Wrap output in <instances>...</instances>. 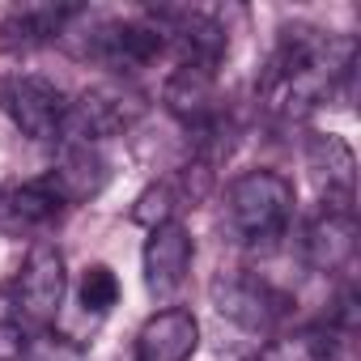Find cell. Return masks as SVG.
<instances>
[{
    "label": "cell",
    "mask_w": 361,
    "mask_h": 361,
    "mask_svg": "<svg viewBox=\"0 0 361 361\" xmlns=\"http://www.w3.org/2000/svg\"><path fill=\"white\" fill-rule=\"evenodd\" d=\"M183 204H188V192L178 188V183H153V188H145V192L136 196L132 221L145 226V230H157V226L174 221V213L183 209Z\"/></svg>",
    "instance_id": "18"
},
{
    "label": "cell",
    "mask_w": 361,
    "mask_h": 361,
    "mask_svg": "<svg viewBox=\"0 0 361 361\" xmlns=\"http://www.w3.org/2000/svg\"><path fill=\"white\" fill-rule=\"evenodd\" d=\"M106 178H111V170H106V157L98 149H90V145H64L60 157H56V166L39 178V188L51 192L60 204H85V200H94L106 188Z\"/></svg>",
    "instance_id": "11"
},
{
    "label": "cell",
    "mask_w": 361,
    "mask_h": 361,
    "mask_svg": "<svg viewBox=\"0 0 361 361\" xmlns=\"http://www.w3.org/2000/svg\"><path fill=\"white\" fill-rule=\"evenodd\" d=\"M145 115V98L132 85H90L77 98H68L64 123H60V145H90L98 149L102 140L128 132Z\"/></svg>",
    "instance_id": "3"
},
{
    "label": "cell",
    "mask_w": 361,
    "mask_h": 361,
    "mask_svg": "<svg viewBox=\"0 0 361 361\" xmlns=\"http://www.w3.org/2000/svg\"><path fill=\"white\" fill-rule=\"evenodd\" d=\"M192 255H196V243H192V234H188L183 221H166V226L149 230V243L140 251L145 289L157 302H170L178 289H183L188 272H192Z\"/></svg>",
    "instance_id": "9"
},
{
    "label": "cell",
    "mask_w": 361,
    "mask_h": 361,
    "mask_svg": "<svg viewBox=\"0 0 361 361\" xmlns=\"http://www.w3.org/2000/svg\"><path fill=\"white\" fill-rule=\"evenodd\" d=\"M293 204H298V192L281 170H247L226 192L230 226L251 247L276 243L293 221Z\"/></svg>",
    "instance_id": "2"
},
{
    "label": "cell",
    "mask_w": 361,
    "mask_h": 361,
    "mask_svg": "<svg viewBox=\"0 0 361 361\" xmlns=\"http://www.w3.org/2000/svg\"><path fill=\"white\" fill-rule=\"evenodd\" d=\"M26 348V314L18 306L13 285L0 289V361H18V353Z\"/></svg>",
    "instance_id": "20"
},
{
    "label": "cell",
    "mask_w": 361,
    "mask_h": 361,
    "mask_svg": "<svg viewBox=\"0 0 361 361\" xmlns=\"http://www.w3.org/2000/svg\"><path fill=\"white\" fill-rule=\"evenodd\" d=\"M60 200L39 183L26 188H0V230L5 234H39L60 217Z\"/></svg>",
    "instance_id": "16"
},
{
    "label": "cell",
    "mask_w": 361,
    "mask_h": 361,
    "mask_svg": "<svg viewBox=\"0 0 361 361\" xmlns=\"http://www.w3.org/2000/svg\"><path fill=\"white\" fill-rule=\"evenodd\" d=\"M161 51H166V39L149 13L145 18H102L85 35V56H94L98 64L115 73H136L153 64Z\"/></svg>",
    "instance_id": "5"
},
{
    "label": "cell",
    "mask_w": 361,
    "mask_h": 361,
    "mask_svg": "<svg viewBox=\"0 0 361 361\" xmlns=\"http://www.w3.org/2000/svg\"><path fill=\"white\" fill-rule=\"evenodd\" d=\"M161 106L188 128L204 123L209 115H217V73L200 64H178L161 85Z\"/></svg>",
    "instance_id": "14"
},
{
    "label": "cell",
    "mask_w": 361,
    "mask_h": 361,
    "mask_svg": "<svg viewBox=\"0 0 361 361\" xmlns=\"http://www.w3.org/2000/svg\"><path fill=\"white\" fill-rule=\"evenodd\" d=\"M13 293H18V306H22L26 323H35V327L56 323V314L64 306V293H68L64 251L56 243H47V238L30 243V251L22 259V272L13 281Z\"/></svg>",
    "instance_id": "6"
},
{
    "label": "cell",
    "mask_w": 361,
    "mask_h": 361,
    "mask_svg": "<svg viewBox=\"0 0 361 361\" xmlns=\"http://www.w3.org/2000/svg\"><path fill=\"white\" fill-rule=\"evenodd\" d=\"M77 18H85L81 5H22L9 9V18L0 22V39L5 47H43L64 39Z\"/></svg>",
    "instance_id": "15"
},
{
    "label": "cell",
    "mask_w": 361,
    "mask_h": 361,
    "mask_svg": "<svg viewBox=\"0 0 361 361\" xmlns=\"http://www.w3.org/2000/svg\"><path fill=\"white\" fill-rule=\"evenodd\" d=\"M213 302H217L221 319H230L234 327L255 331V336H272L289 314V298L276 285H268L264 276H247V272L213 281Z\"/></svg>",
    "instance_id": "7"
},
{
    "label": "cell",
    "mask_w": 361,
    "mask_h": 361,
    "mask_svg": "<svg viewBox=\"0 0 361 361\" xmlns=\"http://www.w3.org/2000/svg\"><path fill=\"white\" fill-rule=\"evenodd\" d=\"M77 302L85 314H111L119 306V276L111 264H90L77 281Z\"/></svg>",
    "instance_id": "19"
},
{
    "label": "cell",
    "mask_w": 361,
    "mask_h": 361,
    "mask_svg": "<svg viewBox=\"0 0 361 361\" xmlns=\"http://www.w3.org/2000/svg\"><path fill=\"white\" fill-rule=\"evenodd\" d=\"M353 60H357V47L348 35L289 26V30H281V43L268 60L259 98L268 111H276L285 119H302L336 94V85L353 73Z\"/></svg>",
    "instance_id": "1"
},
{
    "label": "cell",
    "mask_w": 361,
    "mask_h": 361,
    "mask_svg": "<svg viewBox=\"0 0 361 361\" xmlns=\"http://www.w3.org/2000/svg\"><path fill=\"white\" fill-rule=\"evenodd\" d=\"M0 111L30 140H60L68 94L39 73H5L0 77Z\"/></svg>",
    "instance_id": "4"
},
{
    "label": "cell",
    "mask_w": 361,
    "mask_h": 361,
    "mask_svg": "<svg viewBox=\"0 0 361 361\" xmlns=\"http://www.w3.org/2000/svg\"><path fill=\"white\" fill-rule=\"evenodd\" d=\"M149 18L157 22L166 47L178 51V64H200V68L217 73V64L230 47V35L213 13H204V9H153Z\"/></svg>",
    "instance_id": "8"
},
{
    "label": "cell",
    "mask_w": 361,
    "mask_h": 361,
    "mask_svg": "<svg viewBox=\"0 0 361 361\" xmlns=\"http://www.w3.org/2000/svg\"><path fill=\"white\" fill-rule=\"evenodd\" d=\"M200 348V323L192 310H157L136 331V361H192Z\"/></svg>",
    "instance_id": "12"
},
{
    "label": "cell",
    "mask_w": 361,
    "mask_h": 361,
    "mask_svg": "<svg viewBox=\"0 0 361 361\" xmlns=\"http://www.w3.org/2000/svg\"><path fill=\"white\" fill-rule=\"evenodd\" d=\"M243 361H264V357H243Z\"/></svg>",
    "instance_id": "21"
},
{
    "label": "cell",
    "mask_w": 361,
    "mask_h": 361,
    "mask_svg": "<svg viewBox=\"0 0 361 361\" xmlns=\"http://www.w3.org/2000/svg\"><path fill=\"white\" fill-rule=\"evenodd\" d=\"M264 361H344V336L327 323H314L276 340L264 353Z\"/></svg>",
    "instance_id": "17"
},
{
    "label": "cell",
    "mask_w": 361,
    "mask_h": 361,
    "mask_svg": "<svg viewBox=\"0 0 361 361\" xmlns=\"http://www.w3.org/2000/svg\"><path fill=\"white\" fill-rule=\"evenodd\" d=\"M357 255V217L323 209L302 234V259L314 272H344Z\"/></svg>",
    "instance_id": "13"
},
{
    "label": "cell",
    "mask_w": 361,
    "mask_h": 361,
    "mask_svg": "<svg viewBox=\"0 0 361 361\" xmlns=\"http://www.w3.org/2000/svg\"><path fill=\"white\" fill-rule=\"evenodd\" d=\"M306 166L323 192V209L331 213H353V192H357V157L348 140L336 132H310L306 140Z\"/></svg>",
    "instance_id": "10"
}]
</instances>
